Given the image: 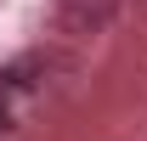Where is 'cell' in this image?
Segmentation results:
<instances>
[{
    "label": "cell",
    "mask_w": 147,
    "mask_h": 141,
    "mask_svg": "<svg viewBox=\"0 0 147 141\" xmlns=\"http://www.w3.org/2000/svg\"><path fill=\"white\" fill-rule=\"evenodd\" d=\"M113 11H119V0H57V17H62V28H74V34L108 28Z\"/></svg>",
    "instance_id": "obj_1"
}]
</instances>
